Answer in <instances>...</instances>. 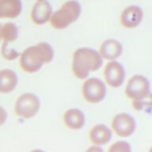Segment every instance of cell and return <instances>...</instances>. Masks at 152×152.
<instances>
[{"label": "cell", "mask_w": 152, "mask_h": 152, "mask_svg": "<svg viewBox=\"0 0 152 152\" xmlns=\"http://www.w3.org/2000/svg\"><path fill=\"white\" fill-rule=\"evenodd\" d=\"M54 50L47 42H40L27 48L20 54V65L27 73H36L43 65L52 61Z\"/></svg>", "instance_id": "6da1fadb"}, {"label": "cell", "mask_w": 152, "mask_h": 152, "mask_svg": "<svg viewBox=\"0 0 152 152\" xmlns=\"http://www.w3.org/2000/svg\"><path fill=\"white\" fill-rule=\"evenodd\" d=\"M103 59L99 52L90 48H80L75 51L72 59V71L78 79H85L91 72L98 71Z\"/></svg>", "instance_id": "7a4b0ae2"}, {"label": "cell", "mask_w": 152, "mask_h": 152, "mask_svg": "<svg viewBox=\"0 0 152 152\" xmlns=\"http://www.w3.org/2000/svg\"><path fill=\"white\" fill-rule=\"evenodd\" d=\"M82 7L77 0H68L59 10L52 12L49 21L56 29H64L75 22L81 15Z\"/></svg>", "instance_id": "3957f363"}, {"label": "cell", "mask_w": 152, "mask_h": 152, "mask_svg": "<svg viewBox=\"0 0 152 152\" xmlns=\"http://www.w3.org/2000/svg\"><path fill=\"white\" fill-rule=\"evenodd\" d=\"M124 93L126 96L132 101H140L151 97L149 80L142 75H133L128 81Z\"/></svg>", "instance_id": "277c9868"}, {"label": "cell", "mask_w": 152, "mask_h": 152, "mask_svg": "<svg viewBox=\"0 0 152 152\" xmlns=\"http://www.w3.org/2000/svg\"><path fill=\"white\" fill-rule=\"evenodd\" d=\"M40 107L39 97L33 93H25L18 97L14 110L18 116L30 119L37 115Z\"/></svg>", "instance_id": "5b68a950"}, {"label": "cell", "mask_w": 152, "mask_h": 152, "mask_svg": "<svg viewBox=\"0 0 152 152\" xmlns=\"http://www.w3.org/2000/svg\"><path fill=\"white\" fill-rule=\"evenodd\" d=\"M82 92L86 102L91 104H97L103 101L106 96V86L99 78H87L83 83Z\"/></svg>", "instance_id": "8992f818"}, {"label": "cell", "mask_w": 152, "mask_h": 152, "mask_svg": "<svg viewBox=\"0 0 152 152\" xmlns=\"http://www.w3.org/2000/svg\"><path fill=\"white\" fill-rule=\"evenodd\" d=\"M112 130L120 137L127 138L133 135L136 128L135 119L127 113L116 114L112 121Z\"/></svg>", "instance_id": "52a82bcc"}, {"label": "cell", "mask_w": 152, "mask_h": 152, "mask_svg": "<svg viewBox=\"0 0 152 152\" xmlns=\"http://www.w3.org/2000/svg\"><path fill=\"white\" fill-rule=\"evenodd\" d=\"M125 70L123 65L116 60L109 61L104 67V80L109 86L113 88L121 86L125 80Z\"/></svg>", "instance_id": "ba28073f"}, {"label": "cell", "mask_w": 152, "mask_h": 152, "mask_svg": "<svg viewBox=\"0 0 152 152\" xmlns=\"http://www.w3.org/2000/svg\"><path fill=\"white\" fill-rule=\"evenodd\" d=\"M143 11L137 5H130L124 10L121 14V25L127 28L137 27L142 22Z\"/></svg>", "instance_id": "9c48e42d"}, {"label": "cell", "mask_w": 152, "mask_h": 152, "mask_svg": "<svg viewBox=\"0 0 152 152\" xmlns=\"http://www.w3.org/2000/svg\"><path fill=\"white\" fill-rule=\"evenodd\" d=\"M52 12V6L47 0L36 2L31 10V19L34 24L41 26L49 21Z\"/></svg>", "instance_id": "30bf717a"}, {"label": "cell", "mask_w": 152, "mask_h": 152, "mask_svg": "<svg viewBox=\"0 0 152 152\" xmlns=\"http://www.w3.org/2000/svg\"><path fill=\"white\" fill-rule=\"evenodd\" d=\"M99 53L103 59L116 60L123 53V46L117 40L108 39L101 45Z\"/></svg>", "instance_id": "8fae6325"}, {"label": "cell", "mask_w": 152, "mask_h": 152, "mask_svg": "<svg viewBox=\"0 0 152 152\" xmlns=\"http://www.w3.org/2000/svg\"><path fill=\"white\" fill-rule=\"evenodd\" d=\"M90 141L97 146H103L107 144L112 140L113 132L111 129L105 124H99L94 126L90 131Z\"/></svg>", "instance_id": "7c38bea8"}, {"label": "cell", "mask_w": 152, "mask_h": 152, "mask_svg": "<svg viewBox=\"0 0 152 152\" xmlns=\"http://www.w3.org/2000/svg\"><path fill=\"white\" fill-rule=\"evenodd\" d=\"M21 10V0H0V19L16 18Z\"/></svg>", "instance_id": "4fadbf2b"}, {"label": "cell", "mask_w": 152, "mask_h": 152, "mask_svg": "<svg viewBox=\"0 0 152 152\" xmlns=\"http://www.w3.org/2000/svg\"><path fill=\"white\" fill-rule=\"evenodd\" d=\"M18 83V77L11 69L0 70V94L13 92Z\"/></svg>", "instance_id": "5bb4252c"}, {"label": "cell", "mask_w": 152, "mask_h": 152, "mask_svg": "<svg viewBox=\"0 0 152 152\" xmlns=\"http://www.w3.org/2000/svg\"><path fill=\"white\" fill-rule=\"evenodd\" d=\"M64 123L72 130H79L85 125V115L80 109H70L64 115Z\"/></svg>", "instance_id": "9a60e30c"}, {"label": "cell", "mask_w": 152, "mask_h": 152, "mask_svg": "<svg viewBox=\"0 0 152 152\" xmlns=\"http://www.w3.org/2000/svg\"><path fill=\"white\" fill-rule=\"evenodd\" d=\"M18 37V28L14 23L8 22L1 26L0 28V40L2 42L9 44L14 42Z\"/></svg>", "instance_id": "2e32d148"}, {"label": "cell", "mask_w": 152, "mask_h": 152, "mask_svg": "<svg viewBox=\"0 0 152 152\" xmlns=\"http://www.w3.org/2000/svg\"><path fill=\"white\" fill-rule=\"evenodd\" d=\"M1 55L2 56L7 60H14L16 59L18 57L20 56V53L17 52V50L10 48L9 47V44L2 42V45L1 46Z\"/></svg>", "instance_id": "e0dca14e"}, {"label": "cell", "mask_w": 152, "mask_h": 152, "mask_svg": "<svg viewBox=\"0 0 152 152\" xmlns=\"http://www.w3.org/2000/svg\"><path fill=\"white\" fill-rule=\"evenodd\" d=\"M109 152H131V145L125 141H118L113 143L109 149Z\"/></svg>", "instance_id": "ac0fdd59"}, {"label": "cell", "mask_w": 152, "mask_h": 152, "mask_svg": "<svg viewBox=\"0 0 152 152\" xmlns=\"http://www.w3.org/2000/svg\"><path fill=\"white\" fill-rule=\"evenodd\" d=\"M7 110L0 105V126H2L7 121Z\"/></svg>", "instance_id": "d6986e66"}, {"label": "cell", "mask_w": 152, "mask_h": 152, "mask_svg": "<svg viewBox=\"0 0 152 152\" xmlns=\"http://www.w3.org/2000/svg\"><path fill=\"white\" fill-rule=\"evenodd\" d=\"M87 151H102V149L100 147V146H93L87 150Z\"/></svg>", "instance_id": "ffe728a7"}, {"label": "cell", "mask_w": 152, "mask_h": 152, "mask_svg": "<svg viewBox=\"0 0 152 152\" xmlns=\"http://www.w3.org/2000/svg\"><path fill=\"white\" fill-rule=\"evenodd\" d=\"M42 1H45V0H36V2H42Z\"/></svg>", "instance_id": "44dd1931"}, {"label": "cell", "mask_w": 152, "mask_h": 152, "mask_svg": "<svg viewBox=\"0 0 152 152\" xmlns=\"http://www.w3.org/2000/svg\"><path fill=\"white\" fill-rule=\"evenodd\" d=\"M1 26H2V25H1V24H0V28H1ZM0 41H1V40H0Z\"/></svg>", "instance_id": "7402d4cb"}]
</instances>
